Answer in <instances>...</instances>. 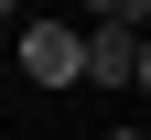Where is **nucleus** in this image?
<instances>
[{"label":"nucleus","mask_w":151,"mask_h":140,"mask_svg":"<svg viewBox=\"0 0 151 140\" xmlns=\"http://www.w3.org/2000/svg\"><path fill=\"white\" fill-rule=\"evenodd\" d=\"M108 140H140V129H108Z\"/></svg>","instance_id":"5"},{"label":"nucleus","mask_w":151,"mask_h":140,"mask_svg":"<svg viewBox=\"0 0 151 140\" xmlns=\"http://www.w3.org/2000/svg\"><path fill=\"white\" fill-rule=\"evenodd\" d=\"M22 75L32 86H76L86 75V32L76 22H22Z\"/></svg>","instance_id":"1"},{"label":"nucleus","mask_w":151,"mask_h":140,"mask_svg":"<svg viewBox=\"0 0 151 140\" xmlns=\"http://www.w3.org/2000/svg\"><path fill=\"white\" fill-rule=\"evenodd\" d=\"M11 11H22V0H11Z\"/></svg>","instance_id":"6"},{"label":"nucleus","mask_w":151,"mask_h":140,"mask_svg":"<svg viewBox=\"0 0 151 140\" xmlns=\"http://www.w3.org/2000/svg\"><path fill=\"white\" fill-rule=\"evenodd\" d=\"M140 97H151V32H140Z\"/></svg>","instance_id":"4"},{"label":"nucleus","mask_w":151,"mask_h":140,"mask_svg":"<svg viewBox=\"0 0 151 140\" xmlns=\"http://www.w3.org/2000/svg\"><path fill=\"white\" fill-rule=\"evenodd\" d=\"M86 86H140V32L129 22H86Z\"/></svg>","instance_id":"2"},{"label":"nucleus","mask_w":151,"mask_h":140,"mask_svg":"<svg viewBox=\"0 0 151 140\" xmlns=\"http://www.w3.org/2000/svg\"><path fill=\"white\" fill-rule=\"evenodd\" d=\"M97 22H129V32H151V0H86Z\"/></svg>","instance_id":"3"}]
</instances>
